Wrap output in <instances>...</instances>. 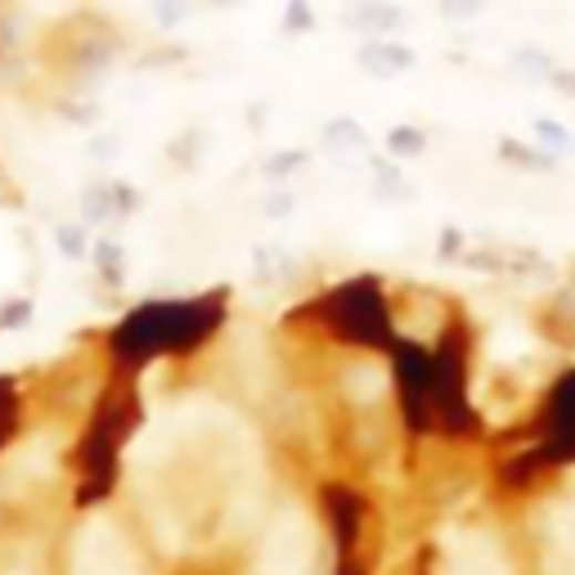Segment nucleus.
<instances>
[{"label": "nucleus", "mask_w": 575, "mask_h": 575, "mask_svg": "<svg viewBox=\"0 0 575 575\" xmlns=\"http://www.w3.org/2000/svg\"><path fill=\"white\" fill-rule=\"evenodd\" d=\"M131 463L140 476L185 472V485L148 500L153 531L172 553L189 548L198 526L229 535L257 504V437L207 400H189L140 432Z\"/></svg>", "instance_id": "obj_1"}, {"label": "nucleus", "mask_w": 575, "mask_h": 575, "mask_svg": "<svg viewBox=\"0 0 575 575\" xmlns=\"http://www.w3.org/2000/svg\"><path fill=\"white\" fill-rule=\"evenodd\" d=\"M324 571V535L319 522L301 509L288 504L284 513H275V522L261 535L253 575H319Z\"/></svg>", "instance_id": "obj_2"}, {"label": "nucleus", "mask_w": 575, "mask_h": 575, "mask_svg": "<svg viewBox=\"0 0 575 575\" xmlns=\"http://www.w3.org/2000/svg\"><path fill=\"white\" fill-rule=\"evenodd\" d=\"M68 575H144L131 540L109 513H91L81 522L68 557Z\"/></svg>", "instance_id": "obj_3"}, {"label": "nucleus", "mask_w": 575, "mask_h": 575, "mask_svg": "<svg viewBox=\"0 0 575 575\" xmlns=\"http://www.w3.org/2000/svg\"><path fill=\"white\" fill-rule=\"evenodd\" d=\"M441 575H509V562L500 553V544L481 535V531H468V535H454L450 548H445V571Z\"/></svg>", "instance_id": "obj_4"}, {"label": "nucleus", "mask_w": 575, "mask_h": 575, "mask_svg": "<svg viewBox=\"0 0 575 575\" xmlns=\"http://www.w3.org/2000/svg\"><path fill=\"white\" fill-rule=\"evenodd\" d=\"M382 387H387V373H382V364H356L351 369V378H347V391L364 404V400H373V396H382Z\"/></svg>", "instance_id": "obj_5"}]
</instances>
